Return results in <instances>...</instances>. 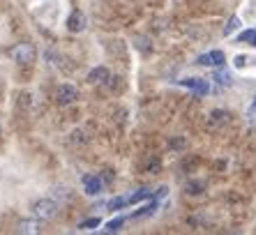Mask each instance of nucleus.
I'll list each match as a JSON object with an SVG mask.
<instances>
[{"instance_id":"b1692460","label":"nucleus","mask_w":256,"mask_h":235,"mask_svg":"<svg viewBox=\"0 0 256 235\" xmlns=\"http://www.w3.org/2000/svg\"><path fill=\"white\" fill-rule=\"evenodd\" d=\"M256 111V102H254V104H252V108H250V113H254Z\"/></svg>"},{"instance_id":"9d476101","label":"nucleus","mask_w":256,"mask_h":235,"mask_svg":"<svg viewBox=\"0 0 256 235\" xmlns=\"http://www.w3.org/2000/svg\"><path fill=\"white\" fill-rule=\"evenodd\" d=\"M125 206H130V196H116V198H111L106 203V208L111 212H116V210H122Z\"/></svg>"},{"instance_id":"f3484780","label":"nucleus","mask_w":256,"mask_h":235,"mask_svg":"<svg viewBox=\"0 0 256 235\" xmlns=\"http://www.w3.org/2000/svg\"><path fill=\"white\" fill-rule=\"evenodd\" d=\"M54 198H72V189L65 184H56L54 187Z\"/></svg>"},{"instance_id":"423d86ee","label":"nucleus","mask_w":256,"mask_h":235,"mask_svg":"<svg viewBox=\"0 0 256 235\" xmlns=\"http://www.w3.org/2000/svg\"><path fill=\"white\" fill-rule=\"evenodd\" d=\"M108 78H111V72H108L104 65L92 67V70L88 72V81L92 83V86H102V83H106Z\"/></svg>"},{"instance_id":"20e7f679","label":"nucleus","mask_w":256,"mask_h":235,"mask_svg":"<svg viewBox=\"0 0 256 235\" xmlns=\"http://www.w3.org/2000/svg\"><path fill=\"white\" fill-rule=\"evenodd\" d=\"M86 24H88V18H86L84 12H72L70 18H67V30L70 32H84L86 30Z\"/></svg>"},{"instance_id":"aec40b11","label":"nucleus","mask_w":256,"mask_h":235,"mask_svg":"<svg viewBox=\"0 0 256 235\" xmlns=\"http://www.w3.org/2000/svg\"><path fill=\"white\" fill-rule=\"evenodd\" d=\"M210 58H212V65L214 67H222L224 65V51H210Z\"/></svg>"},{"instance_id":"7ed1b4c3","label":"nucleus","mask_w":256,"mask_h":235,"mask_svg":"<svg viewBox=\"0 0 256 235\" xmlns=\"http://www.w3.org/2000/svg\"><path fill=\"white\" fill-rule=\"evenodd\" d=\"M56 102H58L60 106H70L72 102H76V88L70 86V83L58 86V90H56Z\"/></svg>"},{"instance_id":"9b49d317","label":"nucleus","mask_w":256,"mask_h":235,"mask_svg":"<svg viewBox=\"0 0 256 235\" xmlns=\"http://www.w3.org/2000/svg\"><path fill=\"white\" fill-rule=\"evenodd\" d=\"M146 198H152V192L148 187H141L130 196V203H138V200H146Z\"/></svg>"},{"instance_id":"5701e85b","label":"nucleus","mask_w":256,"mask_h":235,"mask_svg":"<svg viewBox=\"0 0 256 235\" xmlns=\"http://www.w3.org/2000/svg\"><path fill=\"white\" fill-rule=\"evenodd\" d=\"M233 62H236V67H238V70H242V67L247 65V58H244V56H236V60H233Z\"/></svg>"},{"instance_id":"dca6fc26","label":"nucleus","mask_w":256,"mask_h":235,"mask_svg":"<svg viewBox=\"0 0 256 235\" xmlns=\"http://www.w3.org/2000/svg\"><path fill=\"white\" fill-rule=\"evenodd\" d=\"M240 28V18L238 16H231V18H228V21H226V26H224V35H233V32H236V30H238Z\"/></svg>"},{"instance_id":"2eb2a0df","label":"nucleus","mask_w":256,"mask_h":235,"mask_svg":"<svg viewBox=\"0 0 256 235\" xmlns=\"http://www.w3.org/2000/svg\"><path fill=\"white\" fill-rule=\"evenodd\" d=\"M226 120H228V113L226 111H220V108H217V111L210 113V122H212V124H224Z\"/></svg>"},{"instance_id":"412c9836","label":"nucleus","mask_w":256,"mask_h":235,"mask_svg":"<svg viewBox=\"0 0 256 235\" xmlns=\"http://www.w3.org/2000/svg\"><path fill=\"white\" fill-rule=\"evenodd\" d=\"M196 62H198V65L210 67V65H212V58H210V53H203V56H198V58H196Z\"/></svg>"},{"instance_id":"0eeeda50","label":"nucleus","mask_w":256,"mask_h":235,"mask_svg":"<svg viewBox=\"0 0 256 235\" xmlns=\"http://www.w3.org/2000/svg\"><path fill=\"white\" fill-rule=\"evenodd\" d=\"M40 222H37V217L35 219H21L18 222V226H16V233H21V235H37L40 233Z\"/></svg>"},{"instance_id":"f257e3e1","label":"nucleus","mask_w":256,"mask_h":235,"mask_svg":"<svg viewBox=\"0 0 256 235\" xmlns=\"http://www.w3.org/2000/svg\"><path fill=\"white\" fill-rule=\"evenodd\" d=\"M32 214H35L37 219H44V222H48V219H54L56 214H58V200L51 196V198H40L32 203Z\"/></svg>"},{"instance_id":"39448f33","label":"nucleus","mask_w":256,"mask_h":235,"mask_svg":"<svg viewBox=\"0 0 256 235\" xmlns=\"http://www.w3.org/2000/svg\"><path fill=\"white\" fill-rule=\"evenodd\" d=\"M81 187L88 196H100L102 194V180L95 176H84L81 178Z\"/></svg>"},{"instance_id":"6e6552de","label":"nucleus","mask_w":256,"mask_h":235,"mask_svg":"<svg viewBox=\"0 0 256 235\" xmlns=\"http://www.w3.org/2000/svg\"><path fill=\"white\" fill-rule=\"evenodd\" d=\"M180 86H185V88L194 90L196 94H208V81H203V78H182Z\"/></svg>"},{"instance_id":"4468645a","label":"nucleus","mask_w":256,"mask_h":235,"mask_svg":"<svg viewBox=\"0 0 256 235\" xmlns=\"http://www.w3.org/2000/svg\"><path fill=\"white\" fill-rule=\"evenodd\" d=\"M122 226H125V217H116V219H111V222L106 224V233H118L120 228H122Z\"/></svg>"},{"instance_id":"f8f14e48","label":"nucleus","mask_w":256,"mask_h":235,"mask_svg":"<svg viewBox=\"0 0 256 235\" xmlns=\"http://www.w3.org/2000/svg\"><path fill=\"white\" fill-rule=\"evenodd\" d=\"M155 210H157V200L152 198V200H150V203H148V206H143L141 210H138V212H134L132 217H134V219H138V217H148V214H152V212H155Z\"/></svg>"},{"instance_id":"ddd939ff","label":"nucleus","mask_w":256,"mask_h":235,"mask_svg":"<svg viewBox=\"0 0 256 235\" xmlns=\"http://www.w3.org/2000/svg\"><path fill=\"white\" fill-rule=\"evenodd\" d=\"M212 78L220 83V86H224V88H228V86H231V74H228L226 70H217Z\"/></svg>"},{"instance_id":"6ab92c4d","label":"nucleus","mask_w":256,"mask_h":235,"mask_svg":"<svg viewBox=\"0 0 256 235\" xmlns=\"http://www.w3.org/2000/svg\"><path fill=\"white\" fill-rule=\"evenodd\" d=\"M238 42H247V44L256 46V30H242L238 35Z\"/></svg>"},{"instance_id":"a211bd4d","label":"nucleus","mask_w":256,"mask_h":235,"mask_svg":"<svg viewBox=\"0 0 256 235\" xmlns=\"http://www.w3.org/2000/svg\"><path fill=\"white\" fill-rule=\"evenodd\" d=\"M100 217H90V219H84V222L78 224V230H92V228H97L100 226Z\"/></svg>"},{"instance_id":"1a4fd4ad","label":"nucleus","mask_w":256,"mask_h":235,"mask_svg":"<svg viewBox=\"0 0 256 235\" xmlns=\"http://www.w3.org/2000/svg\"><path fill=\"white\" fill-rule=\"evenodd\" d=\"M185 192L190 196H201L203 192H206V182H201V180H190V182L185 184Z\"/></svg>"},{"instance_id":"4be33fe9","label":"nucleus","mask_w":256,"mask_h":235,"mask_svg":"<svg viewBox=\"0 0 256 235\" xmlns=\"http://www.w3.org/2000/svg\"><path fill=\"white\" fill-rule=\"evenodd\" d=\"M136 48H138V51H148V40H146V37H138V40H136Z\"/></svg>"},{"instance_id":"f03ea898","label":"nucleus","mask_w":256,"mask_h":235,"mask_svg":"<svg viewBox=\"0 0 256 235\" xmlns=\"http://www.w3.org/2000/svg\"><path fill=\"white\" fill-rule=\"evenodd\" d=\"M10 56H12L14 62H18V65H30V62H35V44H30V42H21V44H16V46L10 51Z\"/></svg>"}]
</instances>
